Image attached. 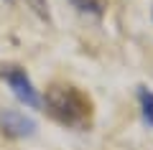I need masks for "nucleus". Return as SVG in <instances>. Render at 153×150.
<instances>
[{"mask_svg":"<svg viewBox=\"0 0 153 150\" xmlns=\"http://www.w3.org/2000/svg\"><path fill=\"white\" fill-rule=\"evenodd\" d=\"M41 104L59 125L71 130H87L94 120L92 97L74 84H51Z\"/></svg>","mask_w":153,"mask_h":150,"instance_id":"f257e3e1","label":"nucleus"},{"mask_svg":"<svg viewBox=\"0 0 153 150\" xmlns=\"http://www.w3.org/2000/svg\"><path fill=\"white\" fill-rule=\"evenodd\" d=\"M0 79L10 86L13 94H16L26 107H31V109H38V107H41V97H38V92L33 89L28 74L21 69V66H16V64H3V66H0Z\"/></svg>","mask_w":153,"mask_h":150,"instance_id":"f03ea898","label":"nucleus"},{"mask_svg":"<svg viewBox=\"0 0 153 150\" xmlns=\"http://www.w3.org/2000/svg\"><path fill=\"white\" fill-rule=\"evenodd\" d=\"M36 120L28 117L26 112H21V109H3L0 112V130H3V135H8V137H33L36 135Z\"/></svg>","mask_w":153,"mask_h":150,"instance_id":"7ed1b4c3","label":"nucleus"},{"mask_svg":"<svg viewBox=\"0 0 153 150\" xmlns=\"http://www.w3.org/2000/svg\"><path fill=\"white\" fill-rule=\"evenodd\" d=\"M138 99H140V109H143V117H146V122L153 125V92L146 89V86H140V92H138Z\"/></svg>","mask_w":153,"mask_h":150,"instance_id":"20e7f679","label":"nucleus"},{"mask_svg":"<svg viewBox=\"0 0 153 150\" xmlns=\"http://www.w3.org/2000/svg\"><path fill=\"white\" fill-rule=\"evenodd\" d=\"M79 10L84 13H94V16H102V3L100 0H71Z\"/></svg>","mask_w":153,"mask_h":150,"instance_id":"39448f33","label":"nucleus"},{"mask_svg":"<svg viewBox=\"0 0 153 150\" xmlns=\"http://www.w3.org/2000/svg\"><path fill=\"white\" fill-rule=\"evenodd\" d=\"M28 5H31V10L36 13L41 21H51V13H49V3L46 0H26Z\"/></svg>","mask_w":153,"mask_h":150,"instance_id":"423d86ee","label":"nucleus"},{"mask_svg":"<svg viewBox=\"0 0 153 150\" xmlns=\"http://www.w3.org/2000/svg\"><path fill=\"white\" fill-rule=\"evenodd\" d=\"M5 3H13V0H5Z\"/></svg>","mask_w":153,"mask_h":150,"instance_id":"0eeeda50","label":"nucleus"}]
</instances>
